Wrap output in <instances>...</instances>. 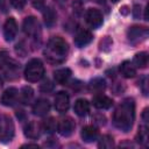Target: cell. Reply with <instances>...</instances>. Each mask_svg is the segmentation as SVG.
Here are the masks:
<instances>
[{"instance_id": "1", "label": "cell", "mask_w": 149, "mask_h": 149, "mask_svg": "<svg viewBox=\"0 0 149 149\" xmlns=\"http://www.w3.org/2000/svg\"><path fill=\"white\" fill-rule=\"evenodd\" d=\"M134 120L135 104L133 99L127 98L122 102H120L119 106L115 108L113 114V123L118 129L122 132H129L133 127Z\"/></svg>"}, {"instance_id": "2", "label": "cell", "mask_w": 149, "mask_h": 149, "mask_svg": "<svg viewBox=\"0 0 149 149\" xmlns=\"http://www.w3.org/2000/svg\"><path fill=\"white\" fill-rule=\"evenodd\" d=\"M68 54H69V44L64 38L59 36L51 37L44 49V57L51 64L63 63L66 59Z\"/></svg>"}, {"instance_id": "3", "label": "cell", "mask_w": 149, "mask_h": 149, "mask_svg": "<svg viewBox=\"0 0 149 149\" xmlns=\"http://www.w3.org/2000/svg\"><path fill=\"white\" fill-rule=\"evenodd\" d=\"M43 76H44V65L41 62V59L38 58L30 59L24 69V78L30 83H35L40 80Z\"/></svg>"}, {"instance_id": "4", "label": "cell", "mask_w": 149, "mask_h": 149, "mask_svg": "<svg viewBox=\"0 0 149 149\" xmlns=\"http://www.w3.org/2000/svg\"><path fill=\"white\" fill-rule=\"evenodd\" d=\"M14 136V123L8 115H0V141L6 143Z\"/></svg>"}, {"instance_id": "5", "label": "cell", "mask_w": 149, "mask_h": 149, "mask_svg": "<svg viewBox=\"0 0 149 149\" xmlns=\"http://www.w3.org/2000/svg\"><path fill=\"white\" fill-rule=\"evenodd\" d=\"M23 31L26 33V35L34 37V38H37V36H40V33H41L40 22L37 21V19L35 16H28L24 19Z\"/></svg>"}, {"instance_id": "6", "label": "cell", "mask_w": 149, "mask_h": 149, "mask_svg": "<svg viewBox=\"0 0 149 149\" xmlns=\"http://www.w3.org/2000/svg\"><path fill=\"white\" fill-rule=\"evenodd\" d=\"M128 40L130 43L136 44L141 41H143L148 36V29L146 27H140V26H133L128 29Z\"/></svg>"}, {"instance_id": "7", "label": "cell", "mask_w": 149, "mask_h": 149, "mask_svg": "<svg viewBox=\"0 0 149 149\" xmlns=\"http://www.w3.org/2000/svg\"><path fill=\"white\" fill-rule=\"evenodd\" d=\"M54 105H55V109L59 113H65L68 109H69V106H70V98L69 95L63 92V91H59L56 93L55 95V99H54Z\"/></svg>"}, {"instance_id": "8", "label": "cell", "mask_w": 149, "mask_h": 149, "mask_svg": "<svg viewBox=\"0 0 149 149\" xmlns=\"http://www.w3.org/2000/svg\"><path fill=\"white\" fill-rule=\"evenodd\" d=\"M85 19H86V22L94 29L99 28L102 24V14L99 9L88 8L85 14Z\"/></svg>"}, {"instance_id": "9", "label": "cell", "mask_w": 149, "mask_h": 149, "mask_svg": "<svg viewBox=\"0 0 149 149\" xmlns=\"http://www.w3.org/2000/svg\"><path fill=\"white\" fill-rule=\"evenodd\" d=\"M17 33V23L14 17H8L3 24V37L7 42L14 40Z\"/></svg>"}, {"instance_id": "10", "label": "cell", "mask_w": 149, "mask_h": 149, "mask_svg": "<svg viewBox=\"0 0 149 149\" xmlns=\"http://www.w3.org/2000/svg\"><path fill=\"white\" fill-rule=\"evenodd\" d=\"M74 122L71 118H64L62 119L57 125V130L62 136H70L74 130Z\"/></svg>"}, {"instance_id": "11", "label": "cell", "mask_w": 149, "mask_h": 149, "mask_svg": "<svg viewBox=\"0 0 149 149\" xmlns=\"http://www.w3.org/2000/svg\"><path fill=\"white\" fill-rule=\"evenodd\" d=\"M49 111H50V102L48 99L40 98L33 105V113L37 116H44L49 113Z\"/></svg>"}, {"instance_id": "12", "label": "cell", "mask_w": 149, "mask_h": 149, "mask_svg": "<svg viewBox=\"0 0 149 149\" xmlns=\"http://www.w3.org/2000/svg\"><path fill=\"white\" fill-rule=\"evenodd\" d=\"M92 34L90 30L87 29H84V28H80L77 30L76 35H74V44L77 47H84L86 44H88L91 41H92Z\"/></svg>"}, {"instance_id": "13", "label": "cell", "mask_w": 149, "mask_h": 149, "mask_svg": "<svg viewBox=\"0 0 149 149\" xmlns=\"http://www.w3.org/2000/svg\"><path fill=\"white\" fill-rule=\"evenodd\" d=\"M17 95H19L17 90L15 87H9V88H7L2 93V95H1V104L3 106H7V107L13 106L16 102V100H17Z\"/></svg>"}, {"instance_id": "14", "label": "cell", "mask_w": 149, "mask_h": 149, "mask_svg": "<svg viewBox=\"0 0 149 149\" xmlns=\"http://www.w3.org/2000/svg\"><path fill=\"white\" fill-rule=\"evenodd\" d=\"M5 72V76L8 79H15L19 77V71H20V65L17 63H15L14 61L9 59L2 68H1Z\"/></svg>"}, {"instance_id": "15", "label": "cell", "mask_w": 149, "mask_h": 149, "mask_svg": "<svg viewBox=\"0 0 149 149\" xmlns=\"http://www.w3.org/2000/svg\"><path fill=\"white\" fill-rule=\"evenodd\" d=\"M92 102H93V106L99 109H108L113 105V100L109 97L104 95V94H98V95L93 97Z\"/></svg>"}, {"instance_id": "16", "label": "cell", "mask_w": 149, "mask_h": 149, "mask_svg": "<svg viewBox=\"0 0 149 149\" xmlns=\"http://www.w3.org/2000/svg\"><path fill=\"white\" fill-rule=\"evenodd\" d=\"M80 135H81V139H83L85 142L90 143V142H93V141H95V140L98 139L99 133H98V129H97L94 126L88 125V126H85V127L81 129Z\"/></svg>"}, {"instance_id": "17", "label": "cell", "mask_w": 149, "mask_h": 149, "mask_svg": "<svg viewBox=\"0 0 149 149\" xmlns=\"http://www.w3.org/2000/svg\"><path fill=\"white\" fill-rule=\"evenodd\" d=\"M40 130H41L40 125L35 121H30L24 127V135L28 139H37L40 136Z\"/></svg>"}, {"instance_id": "18", "label": "cell", "mask_w": 149, "mask_h": 149, "mask_svg": "<svg viewBox=\"0 0 149 149\" xmlns=\"http://www.w3.org/2000/svg\"><path fill=\"white\" fill-rule=\"evenodd\" d=\"M71 77V70L68 69V68H62V69H58L54 72V78H55V81L57 84H65L69 78Z\"/></svg>"}, {"instance_id": "19", "label": "cell", "mask_w": 149, "mask_h": 149, "mask_svg": "<svg viewBox=\"0 0 149 149\" xmlns=\"http://www.w3.org/2000/svg\"><path fill=\"white\" fill-rule=\"evenodd\" d=\"M73 111L78 116H85L90 111V104L86 99H78L74 102Z\"/></svg>"}, {"instance_id": "20", "label": "cell", "mask_w": 149, "mask_h": 149, "mask_svg": "<svg viewBox=\"0 0 149 149\" xmlns=\"http://www.w3.org/2000/svg\"><path fill=\"white\" fill-rule=\"evenodd\" d=\"M120 73L125 78H133L136 74V68L129 61H125L120 64Z\"/></svg>"}, {"instance_id": "21", "label": "cell", "mask_w": 149, "mask_h": 149, "mask_svg": "<svg viewBox=\"0 0 149 149\" xmlns=\"http://www.w3.org/2000/svg\"><path fill=\"white\" fill-rule=\"evenodd\" d=\"M43 19H44V23L48 27H52L56 22V13L51 7H47L44 8L43 12Z\"/></svg>"}, {"instance_id": "22", "label": "cell", "mask_w": 149, "mask_h": 149, "mask_svg": "<svg viewBox=\"0 0 149 149\" xmlns=\"http://www.w3.org/2000/svg\"><path fill=\"white\" fill-rule=\"evenodd\" d=\"M147 65H148V54L144 51L136 54L134 57V66L144 69V68H147Z\"/></svg>"}, {"instance_id": "23", "label": "cell", "mask_w": 149, "mask_h": 149, "mask_svg": "<svg viewBox=\"0 0 149 149\" xmlns=\"http://www.w3.org/2000/svg\"><path fill=\"white\" fill-rule=\"evenodd\" d=\"M90 88H91V91H93V92L100 93V92H102V91L106 88V83H105V80L101 79V78H94V79L91 80V83H90Z\"/></svg>"}, {"instance_id": "24", "label": "cell", "mask_w": 149, "mask_h": 149, "mask_svg": "<svg viewBox=\"0 0 149 149\" xmlns=\"http://www.w3.org/2000/svg\"><path fill=\"white\" fill-rule=\"evenodd\" d=\"M33 97H34V91H33L31 87L24 86V87L21 90L20 98H21V101H22L23 104H29V102L33 100Z\"/></svg>"}, {"instance_id": "25", "label": "cell", "mask_w": 149, "mask_h": 149, "mask_svg": "<svg viewBox=\"0 0 149 149\" xmlns=\"http://www.w3.org/2000/svg\"><path fill=\"white\" fill-rule=\"evenodd\" d=\"M56 121L54 120V118H48L47 120L43 121L42 123V129L45 132V133H54L56 130Z\"/></svg>"}, {"instance_id": "26", "label": "cell", "mask_w": 149, "mask_h": 149, "mask_svg": "<svg viewBox=\"0 0 149 149\" xmlns=\"http://www.w3.org/2000/svg\"><path fill=\"white\" fill-rule=\"evenodd\" d=\"M99 148H112L114 146L113 137L111 135H104L99 141Z\"/></svg>"}, {"instance_id": "27", "label": "cell", "mask_w": 149, "mask_h": 149, "mask_svg": "<svg viewBox=\"0 0 149 149\" xmlns=\"http://www.w3.org/2000/svg\"><path fill=\"white\" fill-rule=\"evenodd\" d=\"M109 47H112V40H111L108 36H106V37H104V38L100 41V49L107 51V50L109 49Z\"/></svg>"}, {"instance_id": "28", "label": "cell", "mask_w": 149, "mask_h": 149, "mask_svg": "<svg viewBox=\"0 0 149 149\" xmlns=\"http://www.w3.org/2000/svg\"><path fill=\"white\" fill-rule=\"evenodd\" d=\"M52 88H54V84H52L49 79L44 80V81L41 84V91H42V92H50V91H52Z\"/></svg>"}, {"instance_id": "29", "label": "cell", "mask_w": 149, "mask_h": 149, "mask_svg": "<svg viewBox=\"0 0 149 149\" xmlns=\"http://www.w3.org/2000/svg\"><path fill=\"white\" fill-rule=\"evenodd\" d=\"M9 61V55L6 50H0V68H2Z\"/></svg>"}, {"instance_id": "30", "label": "cell", "mask_w": 149, "mask_h": 149, "mask_svg": "<svg viewBox=\"0 0 149 149\" xmlns=\"http://www.w3.org/2000/svg\"><path fill=\"white\" fill-rule=\"evenodd\" d=\"M10 3L15 9L21 10L26 5V0H10Z\"/></svg>"}, {"instance_id": "31", "label": "cell", "mask_w": 149, "mask_h": 149, "mask_svg": "<svg viewBox=\"0 0 149 149\" xmlns=\"http://www.w3.org/2000/svg\"><path fill=\"white\" fill-rule=\"evenodd\" d=\"M30 2H31V5H33L36 9H42L43 6H44L45 0H30Z\"/></svg>"}, {"instance_id": "32", "label": "cell", "mask_w": 149, "mask_h": 149, "mask_svg": "<svg viewBox=\"0 0 149 149\" xmlns=\"http://www.w3.org/2000/svg\"><path fill=\"white\" fill-rule=\"evenodd\" d=\"M0 10L2 13H6L8 10V3L7 0H0Z\"/></svg>"}, {"instance_id": "33", "label": "cell", "mask_w": 149, "mask_h": 149, "mask_svg": "<svg viewBox=\"0 0 149 149\" xmlns=\"http://www.w3.org/2000/svg\"><path fill=\"white\" fill-rule=\"evenodd\" d=\"M140 9H141V8H140V6H139V5H135V6H134V9H133L134 17H136V19H137V17L140 16Z\"/></svg>"}, {"instance_id": "34", "label": "cell", "mask_w": 149, "mask_h": 149, "mask_svg": "<svg viewBox=\"0 0 149 149\" xmlns=\"http://www.w3.org/2000/svg\"><path fill=\"white\" fill-rule=\"evenodd\" d=\"M129 12H130V9H128V7H127V6H123L122 8H120V13H121V14H123V15H127Z\"/></svg>"}, {"instance_id": "35", "label": "cell", "mask_w": 149, "mask_h": 149, "mask_svg": "<svg viewBox=\"0 0 149 149\" xmlns=\"http://www.w3.org/2000/svg\"><path fill=\"white\" fill-rule=\"evenodd\" d=\"M23 147H28V148H31V147H33V148H38V146H37V144H31V143L23 144V146H22V148H23Z\"/></svg>"}, {"instance_id": "36", "label": "cell", "mask_w": 149, "mask_h": 149, "mask_svg": "<svg viewBox=\"0 0 149 149\" xmlns=\"http://www.w3.org/2000/svg\"><path fill=\"white\" fill-rule=\"evenodd\" d=\"M1 86H2V79L0 78V88H1Z\"/></svg>"}, {"instance_id": "37", "label": "cell", "mask_w": 149, "mask_h": 149, "mask_svg": "<svg viewBox=\"0 0 149 149\" xmlns=\"http://www.w3.org/2000/svg\"><path fill=\"white\" fill-rule=\"evenodd\" d=\"M111 1H112V2H118L119 0H111Z\"/></svg>"}]
</instances>
